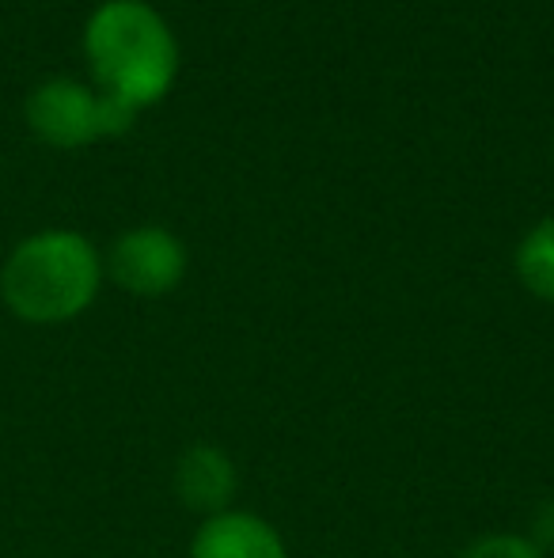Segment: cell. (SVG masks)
Masks as SVG:
<instances>
[{"instance_id":"cell-1","label":"cell","mask_w":554,"mask_h":558,"mask_svg":"<svg viewBox=\"0 0 554 558\" xmlns=\"http://www.w3.org/2000/svg\"><path fill=\"white\" fill-rule=\"evenodd\" d=\"M103 286V258L88 235L46 228L15 243L0 266V301L30 327H58L84 316Z\"/></svg>"},{"instance_id":"cell-2","label":"cell","mask_w":554,"mask_h":558,"mask_svg":"<svg viewBox=\"0 0 554 558\" xmlns=\"http://www.w3.org/2000/svg\"><path fill=\"white\" fill-rule=\"evenodd\" d=\"M84 58L99 92L134 104H160L178 73V43L145 0H107L84 23Z\"/></svg>"},{"instance_id":"cell-3","label":"cell","mask_w":554,"mask_h":558,"mask_svg":"<svg viewBox=\"0 0 554 558\" xmlns=\"http://www.w3.org/2000/svg\"><path fill=\"white\" fill-rule=\"evenodd\" d=\"M103 274L134 296H168L186 278V247L171 228L137 225L111 243Z\"/></svg>"},{"instance_id":"cell-4","label":"cell","mask_w":554,"mask_h":558,"mask_svg":"<svg viewBox=\"0 0 554 558\" xmlns=\"http://www.w3.org/2000/svg\"><path fill=\"white\" fill-rule=\"evenodd\" d=\"M27 125L53 148H84L99 141V92L73 76H50L27 96Z\"/></svg>"},{"instance_id":"cell-5","label":"cell","mask_w":554,"mask_h":558,"mask_svg":"<svg viewBox=\"0 0 554 558\" xmlns=\"http://www.w3.org/2000/svg\"><path fill=\"white\" fill-rule=\"evenodd\" d=\"M190 558H288V551L267 517L224 509L217 517H206L194 532Z\"/></svg>"},{"instance_id":"cell-6","label":"cell","mask_w":554,"mask_h":558,"mask_svg":"<svg viewBox=\"0 0 554 558\" xmlns=\"http://www.w3.org/2000/svg\"><path fill=\"white\" fill-rule=\"evenodd\" d=\"M236 463L224 448L217 445H194L178 456L175 463V494L186 509H198L206 517H217L236 498Z\"/></svg>"},{"instance_id":"cell-7","label":"cell","mask_w":554,"mask_h":558,"mask_svg":"<svg viewBox=\"0 0 554 558\" xmlns=\"http://www.w3.org/2000/svg\"><path fill=\"white\" fill-rule=\"evenodd\" d=\"M517 278L532 296L554 304V217L528 228L525 240L517 243Z\"/></svg>"},{"instance_id":"cell-8","label":"cell","mask_w":554,"mask_h":558,"mask_svg":"<svg viewBox=\"0 0 554 558\" xmlns=\"http://www.w3.org/2000/svg\"><path fill=\"white\" fill-rule=\"evenodd\" d=\"M459 558H547V555L528 536H517V532H490V536H479L475 544H467Z\"/></svg>"},{"instance_id":"cell-9","label":"cell","mask_w":554,"mask_h":558,"mask_svg":"<svg viewBox=\"0 0 554 558\" xmlns=\"http://www.w3.org/2000/svg\"><path fill=\"white\" fill-rule=\"evenodd\" d=\"M528 539H532V544L540 547L543 555L554 551V498H547V501H540V506H535L532 532H528Z\"/></svg>"}]
</instances>
